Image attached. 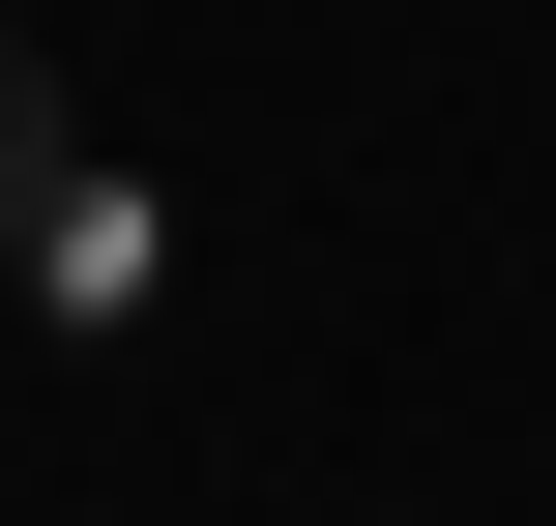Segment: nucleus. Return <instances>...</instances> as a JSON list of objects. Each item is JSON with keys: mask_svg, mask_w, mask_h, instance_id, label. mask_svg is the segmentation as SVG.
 <instances>
[{"mask_svg": "<svg viewBox=\"0 0 556 526\" xmlns=\"http://www.w3.org/2000/svg\"><path fill=\"white\" fill-rule=\"evenodd\" d=\"M59 205H88V146H59V59L0 29V264H59Z\"/></svg>", "mask_w": 556, "mask_h": 526, "instance_id": "nucleus-1", "label": "nucleus"}]
</instances>
